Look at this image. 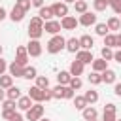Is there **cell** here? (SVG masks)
<instances>
[{
  "mask_svg": "<svg viewBox=\"0 0 121 121\" xmlns=\"http://www.w3.org/2000/svg\"><path fill=\"white\" fill-rule=\"evenodd\" d=\"M45 49H47V53H51V55H57V53H60L62 49H66V38H62L60 34H57V36H51V40L47 42Z\"/></svg>",
  "mask_w": 121,
  "mask_h": 121,
  "instance_id": "cell-1",
  "label": "cell"
},
{
  "mask_svg": "<svg viewBox=\"0 0 121 121\" xmlns=\"http://www.w3.org/2000/svg\"><path fill=\"white\" fill-rule=\"evenodd\" d=\"M43 106H42V102H36L28 112H26V121H40L42 117H43Z\"/></svg>",
  "mask_w": 121,
  "mask_h": 121,
  "instance_id": "cell-2",
  "label": "cell"
},
{
  "mask_svg": "<svg viewBox=\"0 0 121 121\" xmlns=\"http://www.w3.org/2000/svg\"><path fill=\"white\" fill-rule=\"evenodd\" d=\"M28 51H26V47L25 45H19L17 47V51H15V62H19L21 66H28L26 62H28Z\"/></svg>",
  "mask_w": 121,
  "mask_h": 121,
  "instance_id": "cell-3",
  "label": "cell"
},
{
  "mask_svg": "<svg viewBox=\"0 0 121 121\" xmlns=\"http://www.w3.org/2000/svg\"><path fill=\"white\" fill-rule=\"evenodd\" d=\"M117 108H115V104H112V102H108L106 106H104V115H102V121H117Z\"/></svg>",
  "mask_w": 121,
  "mask_h": 121,
  "instance_id": "cell-4",
  "label": "cell"
},
{
  "mask_svg": "<svg viewBox=\"0 0 121 121\" xmlns=\"http://www.w3.org/2000/svg\"><path fill=\"white\" fill-rule=\"evenodd\" d=\"M60 21H55V19H51V21H45V25H43V30L47 32V34H51V36H57L59 32H60Z\"/></svg>",
  "mask_w": 121,
  "mask_h": 121,
  "instance_id": "cell-5",
  "label": "cell"
},
{
  "mask_svg": "<svg viewBox=\"0 0 121 121\" xmlns=\"http://www.w3.org/2000/svg\"><path fill=\"white\" fill-rule=\"evenodd\" d=\"M26 51H28V55H30V57H40V55H42V51H43V47H42L40 40H30V42H28V45H26Z\"/></svg>",
  "mask_w": 121,
  "mask_h": 121,
  "instance_id": "cell-6",
  "label": "cell"
},
{
  "mask_svg": "<svg viewBox=\"0 0 121 121\" xmlns=\"http://www.w3.org/2000/svg\"><path fill=\"white\" fill-rule=\"evenodd\" d=\"M28 96H30L34 102H43V100H45V89H40V87L32 85V87L28 89Z\"/></svg>",
  "mask_w": 121,
  "mask_h": 121,
  "instance_id": "cell-7",
  "label": "cell"
},
{
  "mask_svg": "<svg viewBox=\"0 0 121 121\" xmlns=\"http://www.w3.org/2000/svg\"><path fill=\"white\" fill-rule=\"evenodd\" d=\"M51 9H53V15L55 17H66L68 15V4H64V2H55L53 6H51Z\"/></svg>",
  "mask_w": 121,
  "mask_h": 121,
  "instance_id": "cell-8",
  "label": "cell"
},
{
  "mask_svg": "<svg viewBox=\"0 0 121 121\" xmlns=\"http://www.w3.org/2000/svg\"><path fill=\"white\" fill-rule=\"evenodd\" d=\"M78 25H79V21H78L74 15H66V17L60 19V26H62V30H74Z\"/></svg>",
  "mask_w": 121,
  "mask_h": 121,
  "instance_id": "cell-9",
  "label": "cell"
},
{
  "mask_svg": "<svg viewBox=\"0 0 121 121\" xmlns=\"http://www.w3.org/2000/svg\"><path fill=\"white\" fill-rule=\"evenodd\" d=\"M76 60H79V62H83V64H93L95 57H93L91 51H87V49H79V51L76 53Z\"/></svg>",
  "mask_w": 121,
  "mask_h": 121,
  "instance_id": "cell-10",
  "label": "cell"
},
{
  "mask_svg": "<svg viewBox=\"0 0 121 121\" xmlns=\"http://www.w3.org/2000/svg\"><path fill=\"white\" fill-rule=\"evenodd\" d=\"M79 25H83V26H91V25H96V15L95 13H91V11H85L83 15H79Z\"/></svg>",
  "mask_w": 121,
  "mask_h": 121,
  "instance_id": "cell-11",
  "label": "cell"
},
{
  "mask_svg": "<svg viewBox=\"0 0 121 121\" xmlns=\"http://www.w3.org/2000/svg\"><path fill=\"white\" fill-rule=\"evenodd\" d=\"M8 72H9L11 78H23V74H25V66H21L19 62L13 60V62L8 66Z\"/></svg>",
  "mask_w": 121,
  "mask_h": 121,
  "instance_id": "cell-12",
  "label": "cell"
},
{
  "mask_svg": "<svg viewBox=\"0 0 121 121\" xmlns=\"http://www.w3.org/2000/svg\"><path fill=\"white\" fill-rule=\"evenodd\" d=\"M83 68H85V64H83V62H79V60H72V62H70V68H68V72H70L72 76L79 78V76L83 74Z\"/></svg>",
  "mask_w": 121,
  "mask_h": 121,
  "instance_id": "cell-13",
  "label": "cell"
},
{
  "mask_svg": "<svg viewBox=\"0 0 121 121\" xmlns=\"http://www.w3.org/2000/svg\"><path fill=\"white\" fill-rule=\"evenodd\" d=\"M32 102H34V100H32V98L28 96V95H26V96H21V98L17 100V108H19L21 112H28V110H30V108L34 106Z\"/></svg>",
  "mask_w": 121,
  "mask_h": 121,
  "instance_id": "cell-14",
  "label": "cell"
},
{
  "mask_svg": "<svg viewBox=\"0 0 121 121\" xmlns=\"http://www.w3.org/2000/svg\"><path fill=\"white\" fill-rule=\"evenodd\" d=\"M25 13H26V11H23L21 8H17V6H13V9L9 11V19H11L13 23H21V21L25 19Z\"/></svg>",
  "mask_w": 121,
  "mask_h": 121,
  "instance_id": "cell-15",
  "label": "cell"
},
{
  "mask_svg": "<svg viewBox=\"0 0 121 121\" xmlns=\"http://www.w3.org/2000/svg\"><path fill=\"white\" fill-rule=\"evenodd\" d=\"M79 45H81V49L91 51V49H93V45H95V38H93V36H89V34H83V36L79 38Z\"/></svg>",
  "mask_w": 121,
  "mask_h": 121,
  "instance_id": "cell-16",
  "label": "cell"
},
{
  "mask_svg": "<svg viewBox=\"0 0 121 121\" xmlns=\"http://www.w3.org/2000/svg\"><path fill=\"white\" fill-rule=\"evenodd\" d=\"M79 49H81L79 38H68V40H66V51H68V53H78Z\"/></svg>",
  "mask_w": 121,
  "mask_h": 121,
  "instance_id": "cell-17",
  "label": "cell"
},
{
  "mask_svg": "<svg viewBox=\"0 0 121 121\" xmlns=\"http://www.w3.org/2000/svg\"><path fill=\"white\" fill-rule=\"evenodd\" d=\"M91 66H93V72H98V74H102L104 70H108V60H104V59L100 57V59H95Z\"/></svg>",
  "mask_w": 121,
  "mask_h": 121,
  "instance_id": "cell-18",
  "label": "cell"
},
{
  "mask_svg": "<svg viewBox=\"0 0 121 121\" xmlns=\"http://www.w3.org/2000/svg\"><path fill=\"white\" fill-rule=\"evenodd\" d=\"M81 115H83V119H85V121H95V119L98 117V112H96V108L87 106V108L81 112Z\"/></svg>",
  "mask_w": 121,
  "mask_h": 121,
  "instance_id": "cell-19",
  "label": "cell"
},
{
  "mask_svg": "<svg viewBox=\"0 0 121 121\" xmlns=\"http://www.w3.org/2000/svg\"><path fill=\"white\" fill-rule=\"evenodd\" d=\"M21 96H23V95H21V89H19V87H13V85H11L9 89H6V98H9V100H15V102H17Z\"/></svg>",
  "mask_w": 121,
  "mask_h": 121,
  "instance_id": "cell-20",
  "label": "cell"
},
{
  "mask_svg": "<svg viewBox=\"0 0 121 121\" xmlns=\"http://www.w3.org/2000/svg\"><path fill=\"white\" fill-rule=\"evenodd\" d=\"M70 79H72V74H70L68 70H60V72L57 74V81H59V85H68Z\"/></svg>",
  "mask_w": 121,
  "mask_h": 121,
  "instance_id": "cell-21",
  "label": "cell"
},
{
  "mask_svg": "<svg viewBox=\"0 0 121 121\" xmlns=\"http://www.w3.org/2000/svg\"><path fill=\"white\" fill-rule=\"evenodd\" d=\"M115 79H117V74L112 68H108V70L102 72V83H115Z\"/></svg>",
  "mask_w": 121,
  "mask_h": 121,
  "instance_id": "cell-22",
  "label": "cell"
},
{
  "mask_svg": "<svg viewBox=\"0 0 121 121\" xmlns=\"http://www.w3.org/2000/svg\"><path fill=\"white\" fill-rule=\"evenodd\" d=\"M38 15H40L43 21H51V19L55 17V15H53V9H51V6H43V8H40Z\"/></svg>",
  "mask_w": 121,
  "mask_h": 121,
  "instance_id": "cell-23",
  "label": "cell"
},
{
  "mask_svg": "<svg viewBox=\"0 0 121 121\" xmlns=\"http://www.w3.org/2000/svg\"><path fill=\"white\" fill-rule=\"evenodd\" d=\"M42 34H43V28L42 26H30L28 25V38L30 40H40Z\"/></svg>",
  "mask_w": 121,
  "mask_h": 121,
  "instance_id": "cell-24",
  "label": "cell"
},
{
  "mask_svg": "<svg viewBox=\"0 0 121 121\" xmlns=\"http://www.w3.org/2000/svg\"><path fill=\"white\" fill-rule=\"evenodd\" d=\"M85 100H87V104L89 106H93L95 102H98V91H95V89H89V91H85Z\"/></svg>",
  "mask_w": 121,
  "mask_h": 121,
  "instance_id": "cell-25",
  "label": "cell"
},
{
  "mask_svg": "<svg viewBox=\"0 0 121 121\" xmlns=\"http://www.w3.org/2000/svg\"><path fill=\"white\" fill-rule=\"evenodd\" d=\"M72 102H74V108L76 110H79V112H83L89 104H87V100H85V96H74L72 98Z\"/></svg>",
  "mask_w": 121,
  "mask_h": 121,
  "instance_id": "cell-26",
  "label": "cell"
},
{
  "mask_svg": "<svg viewBox=\"0 0 121 121\" xmlns=\"http://www.w3.org/2000/svg\"><path fill=\"white\" fill-rule=\"evenodd\" d=\"M74 9H76V13H79V15H83L85 11H89V4H87L85 0H78V2L74 4Z\"/></svg>",
  "mask_w": 121,
  "mask_h": 121,
  "instance_id": "cell-27",
  "label": "cell"
},
{
  "mask_svg": "<svg viewBox=\"0 0 121 121\" xmlns=\"http://www.w3.org/2000/svg\"><path fill=\"white\" fill-rule=\"evenodd\" d=\"M95 32H96L98 36H102V38H104V36H108V34H110V28H108V25H106V23H96V25H95Z\"/></svg>",
  "mask_w": 121,
  "mask_h": 121,
  "instance_id": "cell-28",
  "label": "cell"
},
{
  "mask_svg": "<svg viewBox=\"0 0 121 121\" xmlns=\"http://www.w3.org/2000/svg\"><path fill=\"white\" fill-rule=\"evenodd\" d=\"M11 85H13V78L9 74H2L0 76V87L2 89H9Z\"/></svg>",
  "mask_w": 121,
  "mask_h": 121,
  "instance_id": "cell-29",
  "label": "cell"
},
{
  "mask_svg": "<svg viewBox=\"0 0 121 121\" xmlns=\"http://www.w3.org/2000/svg\"><path fill=\"white\" fill-rule=\"evenodd\" d=\"M106 25H108L110 32H112V30H119V28H121V21H119V17H110V19L106 21Z\"/></svg>",
  "mask_w": 121,
  "mask_h": 121,
  "instance_id": "cell-30",
  "label": "cell"
},
{
  "mask_svg": "<svg viewBox=\"0 0 121 121\" xmlns=\"http://www.w3.org/2000/svg\"><path fill=\"white\" fill-rule=\"evenodd\" d=\"M25 79H36L38 78V70L34 66H25V74H23Z\"/></svg>",
  "mask_w": 121,
  "mask_h": 121,
  "instance_id": "cell-31",
  "label": "cell"
},
{
  "mask_svg": "<svg viewBox=\"0 0 121 121\" xmlns=\"http://www.w3.org/2000/svg\"><path fill=\"white\" fill-rule=\"evenodd\" d=\"M87 79H89L91 85H100V83H102V74H98V72H91V74L87 76Z\"/></svg>",
  "mask_w": 121,
  "mask_h": 121,
  "instance_id": "cell-32",
  "label": "cell"
},
{
  "mask_svg": "<svg viewBox=\"0 0 121 121\" xmlns=\"http://www.w3.org/2000/svg\"><path fill=\"white\" fill-rule=\"evenodd\" d=\"M100 57H102L104 60H113V49H112V47H106V45H104V47L100 49Z\"/></svg>",
  "mask_w": 121,
  "mask_h": 121,
  "instance_id": "cell-33",
  "label": "cell"
},
{
  "mask_svg": "<svg viewBox=\"0 0 121 121\" xmlns=\"http://www.w3.org/2000/svg\"><path fill=\"white\" fill-rule=\"evenodd\" d=\"M36 87H40V89H49V78H47V76H38V78H36Z\"/></svg>",
  "mask_w": 121,
  "mask_h": 121,
  "instance_id": "cell-34",
  "label": "cell"
},
{
  "mask_svg": "<svg viewBox=\"0 0 121 121\" xmlns=\"http://www.w3.org/2000/svg\"><path fill=\"white\" fill-rule=\"evenodd\" d=\"M15 6L21 8L23 11H28L32 8V0H15Z\"/></svg>",
  "mask_w": 121,
  "mask_h": 121,
  "instance_id": "cell-35",
  "label": "cell"
},
{
  "mask_svg": "<svg viewBox=\"0 0 121 121\" xmlns=\"http://www.w3.org/2000/svg\"><path fill=\"white\" fill-rule=\"evenodd\" d=\"M74 96H76V91H74L70 85H64V93H62V98H64V100H72Z\"/></svg>",
  "mask_w": 121,
  "mask_h": 121,
  "instance_id": "cell-36",
  "label": "cell"
},
{
  "mask_svg": "<svg viewBox=\"0 0 121 121\" xmlns=\"http://www.w3.org/2000/svg\"><path fill=\"white\" fill-rule=\"evenodd\" d=\"M74 91H78V89H81V85H83V81H81V78H76V76H72V79H70V83H68Z\"/></svg>",
  "mask_w": 121,
  "mask_h": 121,
  "instance_id": "cell-37",
  "label": "cell"
},
{
  "mask_svg": "<svg viewBox=\"0 0 121 121\" xmlns=\"http://www.w3.org/2000/svg\"><path fill=\"white\" fill-rule=\"evenodd\" d=\"M93 8H95V11H104L108 8V2L106 0H95L93 2Z\"/></svg>",
  "mask_w": 121,
  "mask_h": 121,
  "instance_id": "cell-38",
  "label": "cell"
},
{
  "mask_svg": "<svg viewBox=\"0 0 121 121\" xmlns=\"http://www.w3.org/2000/svg\"><path fill=\"white\" fill-rule=\"evenodd\" d=\"M104 45H106V47H115V34L104 36Z\"/></svg>",
  "mask_w": 121,
  "mask_h": 121,
  "instance_id": "cell-39",
  "label": "cell"
},
{
  "mask_svg": "<svg viewBox=\"0 0 121 121\" xmlns=\"http://www.w3.org/2000/svg\"><path fill=\"white\" fill-rule=\"evenodd\" d=\"M15 108H17V102H15V100L6 98V100L2 102V110H15Z\"/></svg>",
  "mask_w": 121,
  "mask_h": 121,
  "instance_id": "cell-40",
  "label": "cell"
},
{
  "mask_svg": "<svg viewBox=\"0 0 121 121\" xmlns=\"http://www.w3.org/2000/svg\"><path fill=\"white\" fill-rule=\"evenodd\" d=\"M62 93H64V85H57V87H53V98H62Z\"/></svg>",
  "mask_w": 121,
  "mask_h": 121,
  "instance_id": "cell-41",
  "label": "cell"
},
{
  "mask_svg": "<svg viewBox=\"0 0 121 121\" xmlns=\"http://www.w3.org/2000/svg\"><path fill=\"white\" fill-rule=\"evenodd\" d=\"M110 6H112V9H113L117 15H121V0H112Z\"/></svg>",
  "mask_w": 121,
  "mask_h": 121,
  "instance_id": "cell-42",
  "label": "cell"
},
{
  "mask_svg": "<svg viewBox=\"0 0 121 121\" xmlns=\"http://www.w3.org/2000/svg\"><path fill=\"white\" fill-rule=\"evenodd\" d=\"M15 113H17L15 110H2V117H4L6 121H9V119H11V117H13Z\"/></svg>",
  "mask_w": 121,
  "mask_h": 121,
  "instance_id": "cell-43",
  "label": "cell"
},
{
  "mask_svg": "<svg viewBox=\"0 0 121 121\" xmlns=\"http://www.w3.org/2000/svg\"><path fill=\"white\" fill-rule=\"evenodd\" d=\"M8 66H9V64H8V62H6V60H4L2 57H0V76H2V74H6Z\"/></svg>",
  "mask_w": 121,
  "mask_h": 121,
  "instance_id": "cell-44",
  "label": "cell"
},
{
  "mask_svg": "<svg viewBox=\"0 0 121 121\" xmlns=\"http://www.w3.org/2000/svg\"><path fill=\"white\" fill-rule=\"evenodd\" d=\"M113 60L121 64V49H117V51H113Z\"/></svg>",
  "mask_w": 121,
  "mask_h": 121,
  "instance_id": "cell-45",
  "label": "cell"
},
{
  "mask_svg": "<svg viewBox=\"0 0 121 121\" xmlns=\"http://www.w3.org/2000/svg\"><path fill=\"white\" fill-rule=\"evenodd\" d=\"M53 100V89H45V102Z\"/></svg>",
  "mask_w": 121,
  "mask_h": 121,
  "instance_id": "cell-46",
  "label": "cell"
},
{
  "mask_svg": "<svg viewBox=\"0 0 121 121\" xmlns=\"http://www.w3.org/2000/svg\"><path fill=\"white\" fill-rule=\"evenodd\" d=\"M32 6L40 9V8H43V0H32Z\"/></svg>",
  "mask_w": 121,
  "mask_h": 121,
  "instance_id": "cell-47",
  "label": "cell"
},
{
  "mask_svg": "<svg viewBox=\"0 0 121 121\" xmlns=\"http://www.w3.org/2000/svg\"><path fill=\"white\" fill-rule=\"evenodd\" d=\"M113 93H115L117 96H121V83H115V87H113Z\"/></svg>",
  "mask_w": 121,
  "mask_h": 121,
  "instance_id": "cell-48",
  "label": "cell"
},
{
  "mask_svg": "<svg viewBox=\"0 0 121 121\" xmlns=\"http://www.w3.org/2000/svg\"><path fill=\"white\" fill-rule=\"evenodd\" d=\"M115 47H119V49H121V32H119V34H115Z\"/></svg>",
  "mask_w": 121,
  "mask_h": 121,
  "instance_id": "cell-49",
  "label": "cell"
},
{
  "mask_svg": "<svg viewBox=\"0 0 121 121\" xmlns=\"http://www.w3.org/2000/svg\"><path fill=\"white\" fill-rule=\"evenodd\" d=\"M6 17H8V11H6V9H4L2 6H0V21H4Z\"/></svg>",
  "mask_w": 121,
  "mask_h": 121,
  "instance_id": "cell-50",
  "label": "cell"
},
{
  "mask_svg": "<svg viewBox=\"0 0 121 121\" xmlns=\"http://www.w3.org/2000/svg\"><path fill=\"white\" fill-rule=\"evenodd\" d=\"M9 121H25V119H23V115H21V113H15V115H13Z\"/></svg>",
  "mask_w": 121,
  "mask_h": 121,
  "instance_id": "cell-51",
  "label": "cell"
},
{
  "mask_svg": "<svg viewBox=\"0 0 121 121\" xmlns=\"http://www.w3.org/2000/svg\"><path fill=\"white\" fill-rule=\"evenodd\" d=\"M4 100H6V89L0 87V102H4Z\"/></svg>",
  "mask_w": 121,
  "mask_h": 121,
  "instance_id": "cell-52",
  "label": "cell"
},
{
  "mask_svg": "<svg viewBox=\"0 0 121 121\" xmlns=\"http://www.w3.org/2000/svg\"><path fill=\"white\" fill-rule=\"evenodd\" d=\"M62 2H64V4H76L78 0H62Z\"/></svg>",
  "mask_w": 121,
  "mask_h": 121,
  "instance_id": "cell-53",
  "label": "cell"
},
{
  "mask_svg": "<svg viewBox=\"0 0 121 121\" xmlns=\"http://www.w3.org/2000/svg\"><path fill=\"white\" fill-rule=\"evenodd\" d=\"M40 121H51V119H47V117H42V119H40Z\"/></svg>",
  "mask_w": 121,
  "mask_h": 121,
  "instance_id": "cell-54",
  "label": "cell"
},
{
  "mask_svg": "<svg viewBox=\"0 0 121 121\" xmlns=\"http://www.w3.org/2000/svg\"><path fill=\"white\" fill-rule=\"evenodd\" d=\"M2 51H4V47H2V45H0V57H2Z\"/></svg>",
  "mask_w": 121,
  "mask_h": 121,
  "instance_id": "cell-55",
  "label": "cell"
},
{
  "mask_svg": "<svg viewBox=\"0 0 121 121\" xmlns=\"http://www.w3.org/2000/svg\"><path fill=\"white\" fill-rule=\"evenodd\" d=\"M106 2H108V6H110V2H112V0H106Z\"/></svg>",
  "mask_w": 121,
  "mask_h": 121,
  "instance_id": "cell-56",
  "label": "cell"
},
{
  "mask_svg": "<svg viewBox=\"0 0 121 121\" xmlns=\"http://www.w3.org/2000/svg\"><path fill=\"white\" fill-rule=\"evenodd\" d=\"M119 21H121V17H119Z\"/></svg>",
  "mask_w": 121,
  "mask_h": 121,
  "instance_id": "cell-57",
  "label": "cell"
},
{
  "mask_svg": "<svg viewBox=\"0 0 121 121\" xmlns=\"http://www.w3.org/2000/svg\"><path fill=\"white\" fill-rule=\"evenodd\" d=\"M117 121H121V119H117Z\"/></svg>",
  "mask_w": 121,
  "mask_h": 121,
  "instance_id": "cell-58",
  "label": "cell"
},
{
  "mask_svg": "<svg viewBox=\"0 0 121 121\" xmlns=\"http://www.w3.org/2000/svg\"><path fill=\"white\" fill-rule=\"evenodd\" d=\"M95 121H98V119H95Z\"/></svg>",
  "mask_w": 121,
  "mask_h": 121,
  "instance_id": "cell-59",
  "label": "cell"
}]
</instances>
